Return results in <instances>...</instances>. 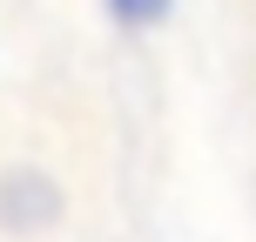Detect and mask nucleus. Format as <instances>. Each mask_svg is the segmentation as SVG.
<instances>
[{
    "mask_svg": "<svg viewBox=\"0 0 256 242\" xmlns=\"http://www.w3.org/2000/svg\"><path fill=\"white\" fill-rule=\"evenodd\" d=\"M61 216V182L48 168H7L0 175V229L14 236H34Z\"/></svg>",
    "mask_w": 256,
    "mask_h": 242,
    "instance_id": "nucleus-1",
    "label": "nucleus"
},
{
    "mask_svg": "<svg viewBox=\"0 0 256 242\" xmlns=\"http://www.w3.org/2000/svg\"><path fill=\"white\" fill-rule=\"evenodd\" d=\"M168 7H176V0H108V13H115L122 27H135V34H142V27H162Z\"/></svg>",
    "mask_w": 256,
    "mask_h": 242,
    "instance_id": "nucleus-2",
    "label": "nucleus"
}]
</instances>
